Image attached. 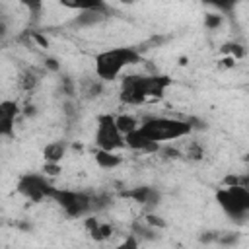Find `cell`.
Wrapping results in <instances>:
<instances>
[{
  "label": "cell",
  "instance_id": "cell-1",
  "mask_svg": "<svg viewBox=\"0 0 249 249\" xmlns=\"http://www.w3.org/2000/svg\"><path fill=\"white\" fill-rule=\"evenodd\" d=\"M169 84H171V78L163 74H154V76L128 74L121 80L119 97L126 105H140L148 97H161Z\"/></svg>",
  "mask_w": 249,
  "mask_h": 249
},
{
  "label": "cell",
  "instance_id": "cell-2",
  "mask_svg": "<svg viewBox=\"0 0 249 249\" xmlns=\"http://www.w3.org/2000/svg\"><path fill=\"white\" fill-rule=\"evenodd\" d=\"M140 62V53L132 47H117L95 54V74L101 82H111L119 76V72L128 66Z\"/></svg>",
  "mask_w": 249,
  "mask_h": 249
},
{
  "label": "cell",
  "instance_id": "cell-3",
  "mask_svg": "<svg viewBox=\"0 0 249 249\" xmlns=\"http://www.w3.org/2000/svg\"><path fill=\"white\" fill-rule=\"evenodd\" d=\"M138 130L148 136L152 142L160 144L163 140H175L189 136L193 132V126L187 121L169 119V117H144L138 124Z\"/></svg>",
  "mask_w": 249,
  "mask_h": 249
},
{
  "label": "cell",
  "instance_id": "cell-4",
  "mask_svg": "<svg viewBox=\"0 0 249 249\" xmlns=\"http://www.w3.org/2000/svg\"><path fill=\"white\" fill-rule=\"evenodd\" d=\"M216 200L231 220L243 222L249 214V189H245V187L220 189L216 193Z\"/></svg>",
  "mask_w": 249,
  "mask_h": 249
},
{
  "label": "cell",
  "instance_id": "cell-5",
  "mask_svg": "<svg viewBox=\"0 0 249 249\" xmlns=\"http://www.w3.org/2000/svg\"><path fill=\"white\" fill-rule=\"evenodd\" d=\"M49 198H53L70 218H80V216L91 214L89 212V193L53 187L49 193Z\"/></svg>",
  "mask_w": 249,
  "mask_h": 249
},
{
  "label": "cell",
  "instance_id": "cell-6",
  "mask_svg": "<svg viewBox=\"0 0 249 249\" xmlns=\"http://www.w3.org/2000/svg\"><path fill=\"white\" fill-rule=\"evenodd\" d=\"M93 142L97 150H103V152H115V150L124 148V136L119 132L113 115L97 117V128H95Z\"/></svg>",
  "mask_w": 249,
  "mask_h": 249
},
{
  "label": "cell",
  "instance_id": "cell-7",
  "mask_svg": "<svg viewBox=\"0 0 249 249\" xmlns=\"http://www.w3.org/2000/svg\"><path fill=\"white\" fill-rule=\"evenodd\" d=\"M51 189L53 185L49 183V179L39 173H25L18 181V193H21L25 198L33 202H41L43 198H49Z\"/></svg>",
  "mask_w": 249,
  "mask_h": 249
},
{
  "label": "cell",
  "instance_id": "cell-8",
  "mask_svg": "<svg viewBox=\"0 0 249 249\" xmlns=\"http://www.w3.org/2000/svg\"><path fill=\"white\" fill-rule=\"evenodd\" d=\"M124 198H132L134 202H138L140 206L144 208H156L160 202H161V193L156 189V187H150V185H140V187H132L128 191H123L121 193Z\"/></svg>",
  "mask_w": 249,
  "mask_h": 249
},
{
  "label": "cell",
  "instance_id": "cell-9",
  "mask_svg": "<svg viewBox=\"0 0 249 249\" xmlns=\"http://www.w3.org/2000/svg\"><path fill=\"white\" fill-rule=\"evenodd\" d=\"M19 107L16 101H0V136H14V124Z\"/></svg>",
  "mask_w": 249,
  "mask_h": 249
},
{
  "label": "cell",
  "instance_id": "cell-10",
  "mask_svg": "<svg viewBox=\"0 0 249 249\" xmlns=\"http://www.w3.org/2000/svg\"><path fill=\"white\" fill-rule=\"evenodd\" d=\"M124 146L130 148V150H136V152H140V154H156V152L160 150V144L152 142V140H150L148 136H144L138 128L124 136Z\"/></svg>",
  "mask_w": 249,
  "mask_h": 249
},
{
  "label": "cell",
  "instance_id": "cell-11",
  "mask_svg": "<svg viewBox=\"0 0 249 249\" xmlns=\"http://www.w3.org/2000/svg\"><path fill=\"white\" fill-rule=\"evenodd\" d=\"M107 12H109V8H107L105 4H103L101 8H95V10H86V12H80V14L74 18L72 25H78V27L95 25V23H99V21H103V19L107 18Z\"/></svg>",
  "mask_w": 249,
  "mask_h": 249
},
{
  "label": "cell",
  "instance_id": "cell-12",
  "mask_svg": "<svg viewBox=\"0 0 249 249\" xmlns=\"http://www.w3.org/2000/svg\"><path fill=\"white\" fill-rule=\"evenodd\" d=\"M86 228L89 230V235L95 241H105L113 233V226L111 224H99L95 218H86Z\"/></svg>",
  "mask_w": 249,
  "mask_h": 249
},
{
  "label": "cell",
  "instance_id": "cell-13",
  "mask_svg": "<svg viewBox=\"0 0 249 249\" xmlns=\"http://www.w3.org/2000/svg\"><path fill=\"white\" fill-rule=\"evenodd\" d=\"M103 91V82L99 78H84L80 80V93L84 99H93Z\"/></svg>",
  "mask_w": 249,
  "mask_h": 249
},
{
  "label": "cell",
  "instance_id": "cell-14",
  "mask_svg": "<svg viewBox=\"0 0 249 249\" xmlns=\"http://www.w3.org/2000/svg\"><path fill=\"white\" fill-rule=\"evenodd\" d=\"M66 154V142L64 140H56V142H51L43 148V156L47 160V163H58Z\"/></svg>",
  "mask_w": 249,
  "mask_h": 249
},
{
  "label": "cell",
  "instance_id": "cell-15",
  "mask_svg": "<svg viewBox=\"0 0 249 249\" xmlns=\"http://www.w3.org/2000/svg\"><path fill=\"white\" fill-rule=\"evenodd\" d=\"M95 161H97V165L99 167H103V169H113V167H117V165H121L123 163V158L121 156H117L115 152H103V150H95Z\"/></svg>",
  "mask_w": 249,
  "mask_h": 249
},
{
  "label": "cell",
  "instance_id": "cell-16",
  "mask_svg": "<svg viewBox=\"0 0 249 249\" xmlns=\"http://www.w3.org/2000/svg\"><path fill=\"white\" fill-rule=\"evenodd\" d=\"M39 80H41V74H39L37 70H33V68H27V70L21 72V76H19V86H21V89L31 91V89L37 88Z\"/></svg>",
  "mask_w": 249,
  "mask_h": 249
},
{
  "label": "cell",
  "instance_id": "cell-17",
  "mask_svg": "<svg viewBox=\"0 0 249 249\" xmlns=\"http://www.w3.org/2000/svg\"><path fill=\"white\" fill-rule=\"evenodd\" d=\"M115 124H117L119 132H121L123 136H126V134H130L132 130H136L140 123H138L134 117H130V115H119V117H115Z\"/></svg>",
  "mask_w": 249,
  "mask_h": 249
},
{
  "label": "cell",
  "instance_id": "cell-18",
  "mask_svg": "<svg viewBox=\"0 0 249 249\" xmlns=\"http://www.w3.org/2000/svg\"><path fill=\"white\" fill-rule=\"evenodd\" d=\"M111 204V196L105 193H89V212H99L105 210Z\"/></svg>",
  "mask_w": 249,
  "mask_h": 249
},
{
  "label": "cell",
  "instance_id": "cell-19",
  "mask_svg": "<svg viewBox=\"0 0 249 249\" xmlns=\"http://www.w3.org/2000/svg\"><path fill=\"white\" fill-rule=\"evenodd\" d=\"M132 235L138 239H156L158 237V230H154L152 226H148L146 222L140 224V222H134L132 224Z\"/></svg>",
  "mask_w": 249,
  "mask_h": 249
},
{
  "label": "cell",
  "instance_id": "cell-20",
  "mask_svg": "<svg viewBox=\"0 0 249 249\" xmlns=\"http://www.w3.org/2000/svg\"><path fill=\"white\" fill-rule=\"evenodd\" d=\"M224 185L226 187H249V177L247 175H241V177H237V175H228L226 179H224Z\"/></svg>",
  "mask_w": 249,
  "mask_h": 249
},
{
  "label": "cell",
  "instance_id": "cell-21",
  "mask_svg": "<svg viewBox=\"0 0 249 249\" xmlns=\"http://www.w3.org/2000/svg\"><path fill=\"white\" fill-rule=\"evenodd\" d=\"M185 156H187V158H191V160H202V156H204V150H202V146H200V144H196V142H191V144L187 146V152H185Z\"/></svg>",
  "mask_w": 249,
  "mask_h": 249
},
{
  "label": "cell",
  "instance_id": "cell-22",
  "mask_svg": "<svg viewBox=\"0 0 249 249\" xmlns=\"http://www.w3.org/2000/svg\"><path fill=\"white\" fill-rule=\"evenodd\" d=\"M224 51L226 53H231V58H241V56H245V49L241 47V45H235V43H230V45H226L224 47Z\"/></svg>",
  "mask_w": 249,
  "mask_h": 249
},
{
  "label": "cell",
  "instance_id": "cell-23",
  "mask_svg": "<svg viewBox=\"0 0 249 249\" xmlns=\"http://www.w3.org/2000/svg\"><path fill=\"white\" fill-rule=\"evenodd\" d=\"M115 249H140V247H138V239L130 233V235H128V237H124V241H121Z\"/></svg>",
  "mask_w": 249,
  "mask_h": 249
},
{
  "label": "cell",
  "instance_id": "cell-24",
  "mask_svg": "<svg viewBox=\"0 0 249 249\" xmlns=\"http://www.w3.org/2000/svg\"><path fill=\"white\" fill-rule=\"evenodd\" d=\"M146 224L152 226V228H165V222L160 216H154V214H148L146 216Z\"/></svg>",
  "mask_w": 249,
  "mask_h": 249
},
{
  "label": "cell",
  "instance_id": "cell-25",
  "mask_svg": "<svg viewBox=\"0 0 249 249\" xmlns=\"http://www.w3.org/2000/svg\"><path fill=\"white\" fill-rule=\"evenodd\" d=\"M206 27L208 29H214V27H218L220 23H222V16H216V14H210V16H206Z\"/></svg>",
  "mask_w": 249,
  "mask_h": 249
},
{
  "label": "cell",
  "instance_id": "cell-26",
  "mask_svg": "<svg viewBox=\"0 0 249 249\" xmlns=\"http://www.w3.org/2000/svg\"><path fill=\"white\" fill-rule=\"evenodd\" d=\"M45 171H47L49 175H56V173L60 171V167H58V163H47V165H45Z\"/></svg>",
  "mask_w": 249,
  "mask_h": 249
},
{
  "label": "cell",
  "instance_id": "cell-27",
  "mask_svg": "<svg viewBox=\"0 0 249 249\" xmlns=\"http://www.w3.org/2000/svg\"><path fill=\"white\" fill-rule=\"evenodd\" d=\"M6 31H8L6 18H4V16H0V37H4V35H6Z\"/></svg>",
  "mask_w": 249,
  "mask_h": 249
},
{
  "label": "cell",
  "instance_id": "cell-28",
  "mask_svg": "<svg viewBox=\"0 0 249 249\" xmlns=\"http://www.w3.org/2000/svg\"><path fill=\"white\" fill-rule=\"evenodd\" d=\"M47 66H49V68H53V70H58V64H56V60H54V58H49V60H47Z\"/></svg>",
  "mask_w": 249,
  "mask_h": 249
}]
</instances>
